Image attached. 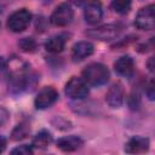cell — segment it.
<instances>
[{
	"label": "cell",
	"mask_w": 155,
	"mask_h": 155,
	"mask_svg": "<svg viewBox=\"0 0 155 155\" xmlns=\"http://www.w3.org/2000/svg\"><path fill=\"white\" fill-rule=\"evenodd\" d=\"M74 18V11L70 4L63 2L59 4L52 12L50 17V22L54 27H65L68 25Z\"/></svg>",
	"instance_id": "7"
},
{
	"label": "cell",
	"mask_w": 155,
	"mask_h": 155,
	"mask_svg": "<svg viewBox=\"0 0 155 155\" xmlns=\"http://www.w3.org/2000/svg\"><path fill=\"white\" fill-rule=\"evenodd\" d=\"M30 128L27 124H19L15 127V130L12 131V139L15 140H21L23 138H25L29 133Z\"/></svg>",
	"instance_id": "19"
},
{
	"label": "cell",
	"mask_w": 155,
	"mask_h": 155,
	"mask_svg": "<svg viewBox=\"0 0 155 155\" xmlns=\"http://www.w3.org/2000/svg\"><path fill=\"white\" fill-rule=\"evenodd\" d=\"M67 44V36L64 34H57L51 36L46 42H45V48L47 52L51 53H59L64 50Z\"/></svg>",
	"instance_id": "15"
},
{
	"label": "cell",
	"mask_w": 155,
	"mask_h": 155,
	"mask_svg": "<svg viewBox=\"0 0 155 155\" xmlns=\"http://www.w3.org/2000/svg\"><path fill=\"white\" fill-rule=\"evenodd\" d=\"M6 145H7V140L4 136H0V154L6 149Z\"/></svg>",
	"instance_id": "24"
},
{
	"label": "cell",
	"mask_w": 155,
	"mask_h": 155,
	"mask_svg": "<svg viewBox=\"0 0 155 155\" xmlns=\"http://www.w3.org/2000/svg\"><path fill=\"white\" fill-rule=\"evenodd\" d=\"M51 143H52V134H51V132H48V131H46V130H41V131L38 132V133L35 134V137L33 138L31 147H33L34 149L44 150V149H46Z\"/></svg>",
	"instance_id": "16"
},
{
	"label": "cell",
	"mask_w": 155,
	"mask_h": 155,
	"mask_svg": "<svg viewBox=\"0 0 155 155\" xmlns=\"http://www.w3.org/2000/svg\"><path fill=\"white\" fill-rule=\"evenodd\" d=\"M33 153H34V148L31 147V144L30 145L22 144L11 150V154H13V155H31Z\"/></svg>",
	"instance_id": "20"
},
{
	"label": "cell",
	"mask_w": 155,
	"mask_h": 155,
	"mask_svg": "<svg viewBox=\"0 0 155 155\" xmlns=\"http://www.w3.org/2000/svg\"><path fill=\"white\" fill-rule=\"evenodd\" d=\"M128 105L131 109H138L140 105V93L138 92V90H133L132 93L128 97Z\"/></svg>",
	"instance_id": "21"
},
{
	"label": "cell",
	"mask_w": 155,
	"mask_h": 155,
	"mask_svg": "<svg viewBox=\"0 0 155 155\" xmlns=\"http://www.w3.org/2000/svg\"><path fill=\"white\" fill-rule=\"evenodd\" d=\"M149 139L142 136H134L125 144V151L128 154H142L149 149Z\"/></svg>",
	"instance_id": "12"
},
{
	"label": "cell",
	"mask_w": 155,
	"mask_h": 155,
	"mask_svg": "<svg viewBox=\"0 0 155 155\" xmlns=\"http://www.w3.org/2000/svg\"><path fill=\"white\" fill-rule=\"evenodd\" d=\"M57 99H58L57 90L52 86H45L38 92V94L34 99V105L39 110H45V109L52 107L57 102Z\"/></svg>",
	"instance_id": "8"
},
{
	"label": "cell",
	"mask_w": 155,
	"mask_h": 155,
	"mask_svg": "<svg viewBox=\"0 0 155 155\" xmlns=\"http://www.w3.org/2000/svg\"><path fill=\"white\" fill-rule=\"evenodd\" d=\"M134 25L139 30H153L155 27V6L154 4H149L142 7L136 17Z\"/></svg>",
	"instance_id": "6"
},
{
	"label": "cell",
	"mask_w": 155,
	"mask_h": 155,
	"mask_svg": "<svg viewBox=\"0 0 155 155\" xmlns=\"http://www.w3.org/2000/svg\"><path fill=\"white\" fill-rule=\"evenodd\" d=\"M64 92L67 94V97H69L70 99H84L85 97H87L90 90H88V85L87 82L79 76H73L64 87Z\"/></svg>",
	"instance_id": "5"
},
{
	"label": "cell",
	"mask_w": 155,
	"mask_h": 155,
	"mask_svg": "<svg viewBox=\"0 0 155 155\" xmlns=\"http://www.w3.org/2000/svg\"><path fill=\"white\" fill-rule=\"evenodd\" d=\"M132 0H111V6L115 12L120 15H125L131 8Z\"/></svg>",
	"instance_id": "18"
},
{
	"label": "cell",
	"mask_w": 155,
	"mask_h": 155,
	"mask_svg": "<svg viewBox=\"0 0 155 155\" xmlns=\"http://www.w3.org/2000/svg\"><path fill=\"white\" fill-rule=\"evenodd\" d=\"M125 101V90L121 82H114L105 93V102L113 109H117Z\"/></svg>",
	"instance_id": "9"
},
{
	"label": "cell",
	"mask_w": 155,
	"mask_h": 155,
	"mask_svg": "<svg viewBox=\"0 0 155 155\" xmlns=\"http://www.w3.org/2000/svg\"><path fill=\"white\" fill-rule=\"evenodd\" d=\"M7 116H8V113H7L5 109L0 108V126H1L2 124H5V122H6Z\"/></svg>",
	"instance_id": "23"
},
{
	"label": "cell",
	"mask_w": 155,
	"mask_h": 155,
	"mask_svg": "<svg viewBox=\"0 0 155 155\" xmlns=\"http://www.w3.org/2000/svg\"><path fill=\"white\" fill-rule=\"evenodd\" d=\"M122 31V27L119 24H104L97 28H92L88 29L86 31V35L91 39H96L99 41H109V40H114L116 39L120 33Z\"/></svg>",
	"instance_id": "3"
},
{
	"label": "cell",
	"mask_w": 155,
	"mask_h": 155,
	"mask_svg": "<svg viewBox=\"0 0 155 155\" xmlns=\"http://www.w3.org/2000/svg\"><path fill=\"white\" fill-rule=\"evenodd\" d=\"M154 57H150L149 58V61L147 62V67H148V69L150 70V71H154V68H155V65H154Z\"/></svg>",
	"instance_id": "25"
},
{
	"label": "cell",
	"mask_w": 155,
	"mask_h": 155,
	"mask_svg": "<svg viewBox=\"0 0 155 155\" xmlns=\"http://www.w3.org/2000/svg\"><path fill=\"white\" fill-rule=\"evenodd\" d=\"M5 71L7 74V86L12 93H21L29 88L31 75L27 62L18 57L10 58L6 62Z\"/></svg>",
	"instance_id": "1"
},
{
	"label": "cell",
	"mask_w": 155,
	"mask_h": 155,
	"mask_svg": "<svg viewBox=\"0 0 155 155\" xmlns=\"http://www.w3.org/2000/svg\"><path fill=\"white\" fill-rule=\"evenodd\" d=\"M56 145L59 150L70 153V151H75L80 149L84 145V140L79 136H67V137L59 138L56 142Z\"/></svg>",
	"instance_id": "14"
},
{
	"label": "cell",
	"mask_w": 155,
	"mask_h": 155,
	"mask_svg": "<svg viewBox=\"0 0 155 155\" xmlns=\"http://www.w3.org/2000/svg\"><path fill=\"white\" fill-rule=\"evenodd\" d=\"M33 18V15L27 8L15 11L7 19V28L13 33H21L28 28Z\"/></svg>",
	"instance_id": "4"
},
{
	"label": "cell",
	"mask_w": 155,
	"mask_h": 155,
	"mask_svg": "<svg viewBox=\"0 0 155 155\" xmlns=\"http://www.w3.org/2000/svg\"><path fill=\"white\" fill-rule=\"evenodd\" d=\"M81 78L87 82L88 86H102L109 81V69L102 63H90L81 73Z\"/></svg>",
	"instance_id": "2"
},
{
	"label": "cell",
	"mask_w": 155,
	"mask_h": 155,
	"mask_svg": "<svg viewBox=\"0 0 155 155\" xmlns=\"http://www.w3.org/2000/svg\"><path fill=\"white\" fill-rule=\"evenodd\" d=\"M114 70L121 76H131L134 71V62L131 56H121L114 62Z\"/></svg>",
	"instance_id": "13"
},
{
	"label": "cell",
	"mask_w": 155,
	"mask_h": 155,
	"mask_svg": "<svg viewBox=\"0 0 155 155\" xmlns=\"http://www.w3.org/2000/svg\"><path fill=\"white\" fill-rule=\"evenodd\" d=\"M18 47L23 52L33 53V52H35V50L38 47V44H36V41H35L34 38H22L18 41Z\"/></svg>",
	"instance_id": "17"
},
{
	"label": "cell",
	"mask_w": 155,
	"mask_h": 155,
	"mask_svg": "<svg viewBox=\"0 0 155 155\" xmlns=\"http://www.w3.org/2000/svg\"><path fill=\"white\" fill-rule=\"evenodd\" d=\"M94 52V46L92 42L90 41H86V40H82V41H79L76 42L73 48H71V59L74 62H81L84 59H86L87 57H90L92 53Z\"/></svg>",
	"instance_id": "11"
},
{
	"label": "cell",
	"mask_w": 155,
	"mask_h": 155,
	"mask_svg": "<svg viewBox=\"0 0 155 155\" xmlns=\"http://www.w3.org/2000/svg\"><path fill=\"white\" fill-rule=\"evenodd\" d=\"M84 18L88 24H97L103 18V6L99 1L93 0L87 2L84 8Z\"/></svg>",
	"instance_id": "10"
},
{
	"label": "cell",
	"mask_w": 155,
	"mask_h": 155,
	"mask_svg": "<svg viewBox=\"0 0 155 155\" xmlns=\"http://www.w3.org/2000/svg\"><path fill=\"white\" fill-rule=\"evenodd\" d=\"M145 94L150 101H154L155 98V84L154 79H151L147 85H145Z\"/></svg>",
	"instance_id": "22"
},
{
	"label": "cell",
	"mask_w": 155,
	"mask_h": 155,
	"mask_svg": "<svg viewBox=\"0 0 155 155\" xmlns=\"http://www.w3.org/2000/svg\"><path fill=\"white\" fill-rule=\"evenodd\" d=\"M5 68H6V62H5V59L2 57H0V76L5 71Z\"/></svg>",
	"instance_id": "26"
}]
</instances>
